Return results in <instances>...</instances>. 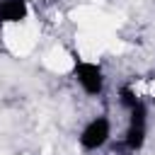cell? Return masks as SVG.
<instances>
[{"label": "cell", "mask_w": 155, "mask_h": 155, "mask_svg": "<svg viewBox=\"0 0 155 155\" xmlns=\"http://www.w3.org/2000/svg\"><path fill=\"white\" fill-rule=\"evenodd\" d=\"M73 73H75V80L80 82V87H82L87 94L94 97V94H99V92L104 90V73H102V68H99L97 63L75 58Z\"/></svg>", "instance_id": "6da1fadb"}, {"label": "cell", "mask_w": 155, "mask_h": 155, "mask_svg": "<svg viewBox=\"0 0 155 155\" xmlns=\"http://www.w3.org/2000/svg\"><path fill=\"white\" fill-rule=\"evenodd\" d=\"M128 114H131V119H128V128H126V136H124V145H126L131 153H136V150H140L143 143H145L148 109H145V104L140 102V104H138L136 109H131Z\"/></svg>", "instance_id": "7a4b0ae2"}, {"label": "cell", "mask_w": 155, "mask_h": 155, "mask_svg": "<svg viewBox=\"0 0 155 155\" xmlns=\"http://www.w3.org/2000/svg\"><path fill=\"white\" fill-rule=\"evenodd\" d=\"M111 136V126H109V119L107 116H97L92 119L82 131H80V145L85 150H99L102 145H107Z\"/></svg>", "instance_id": "3957f363"}, {"label": "cell", "mask_w": 155, "mask_h": 155, "mask_svg": "<svg viewBox=\"0 0 155 155\" xmlns=\"http://www.w3.org/2000/svg\"><path fill=\"white\" fill-rule=\"evenodd\" d=\"M27 0H0V24H15L27 19Z\"/></svg>", "instance_id": "277c9868"}, {"label": "cell", "mask_w": 155, "mask_h": 155, "mask_svg": "<svg viewBox=\"0 0 155 155\" xmlns=\"http://www.w3.org/2000/svg\"><path fill=\"white\" fill-rule=\"evenodd\" d=\"M119 102H121V107H126L128 111H131V109H136V107L140 104V99H138L136 90H133V87H128V85H124V87L119 90Z\"/></svg>", "instance_id": "5b68a950"}, {"label": "cell", "mask_w": 155, "mask_h": 155, "mask_svg": "<svg viewBox=\"0 0 155 155\" xmlns=\"http://www.w3.org/2000/svg\"><path fill=\"white\" fill-rule=\"evenodd\" d=\"M46 2H48V5H53V2H56V0H46Z\"/></svg>", "instance_id": "8992f818"}]
</instances>
